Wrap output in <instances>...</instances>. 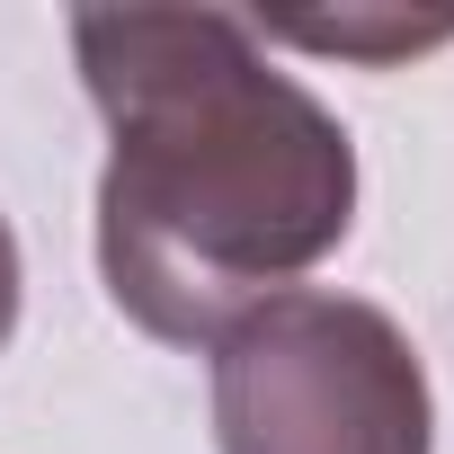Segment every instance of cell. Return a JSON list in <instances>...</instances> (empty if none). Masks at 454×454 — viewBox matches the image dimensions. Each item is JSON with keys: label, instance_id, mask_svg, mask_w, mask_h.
Masks as SVG:
<instances>
[{"label": "cell", "instance_id": "7a4b0ae2", "mask_svg": "<svg viewBox=\"0 0 454 454\" xmlns=\"http://www.w3.org/2000/svg\"><path fill=\"white\" fill-rule=\"evenodd\" d=\"M214 454H436L419 339L330 286L241 312L214 348Z\"/></svg>", "mask_w": 454, "mask_h": 454}, {"label": "cell", "instance_id": "6da1fadb", "mask_svg": "<svg viewBox=\"0 0 454 454\" xmlns=\"http://www.w3.org/2000/svg\"><path fill=\"white\" fill-rule=\"evenodd\" d=\"M107 125L98 286L160 348H214L356 232V134L232 10H81Z\"/></svg>", "mask_w": 454, "mask_h": 454}, {"label": "cell", "instance_id": "3957f363", "mask_svg": "<svg viewBox=\"0 0 454 454\" xmlns=\"http://www.w3.org/2000/svg\"><path fill=\"white\" fill-rule=\"evenodd\" d=\"M259 45H303V54H348V63H410L427 45H454V19H383V10H339V19H250Z\"/></svg>", "mask_w": 454, "mask_h": 454}, {"label": "cell", "instance_id": "277c9868", "mask_svg": "<svg viewBox=\"0 0 454 454\" xmlns=\"http://www.w3.org/2000/svg\"><path fill=\"white\" fill-rule=\"evenodd\" d=\"M19 303H27V259H19V232L0 214V348L19 339Z\"/></svg>", "mask_w": 454, "mask_h": 454}]
</instances>
